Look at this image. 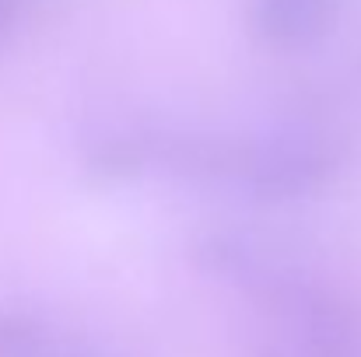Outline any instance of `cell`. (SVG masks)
<instances>
[{
    "instance_id": "6da1fadb",
    "label": "cell",
    "mask_w": 361,
    "mask_h": 357,
    "mask_svg": "<svg viewBox=\"0 0 361 357\" xmlns=\"http://www.w3.org/2000/svg\"><path fill=\"white\" fill-rule=\"evenodd\" d=\"M256 294L281 330L277 357H361L358 305L288 273H274Z\"/></svg>"
},
{
    "instance_id": "7a4b0ae2",
    "label": "cell",
    "mask_w": 361,
    "mask_h": 357,
    "mask_svg": "<svg viewBox=\"0 0 361 357\" xmlns=\"http://www.w3.org/2000/svg\"><path fill=\"white\" fill-rule=\"evenodd\" d=\"M337 168V151L305 130L277 133L263 144H245L239 154V175L249 189L270 200H291L316 193L330 182Z\"/></svg>"
},
{
    "instance_id": "3957f363",
    "label": "cell",
    "mask_w": 361,
    "mask_h": 357,
    "mask_svg": "<svg viewBox=\"0 0 361 357\" xmlns=\"http://www.w3.org/2000/svg\"><path fill=\"white\" fill-rule=\"evenodd\" d=\"M256 32L277 49H305L334 25V0H256Z\"/></svg>"
},
{
    "instance_id": "277c9868",
    "label": "cell",
    "mask_w": 361,
    "mask_h": 357,
    "mask_svg": "<svg viewBox=\"0 0 361 357\" xmlns=\"http://www.w3.org/2000/svg\"><path fill=\"white\" fill-rule=\"evenodd\" d=\"M42 344V330L25 315H0V357H32Z\"/></svg>"
},
{
    "instance_id": "5b68a950",
    "label": "cell",
    "mask_w": 361,
    "mask_h": 357,
    "mask_svg": "<svg viewBox=\"0 0 361 357\" xmlns=\"http://www.w3.org/2000/svg\"><path fill=\"white\" fill-rule=\"evenodd\" d=\"M11 21H14V0H0V35L11 28Z\"/></svg>"
}]
</instances>
